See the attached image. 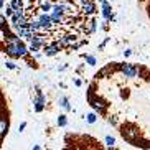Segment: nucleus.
<instances>
[{
    "instance_id": "f257e3e1",
    "label": "nucleus",
    "mask_w": 150,
    "mask_h": 150,
    "mask_svg": "<svg viewBox=\"0 0 150 150\" xmlns=\"http://www.w3.org/2000/svg\"><path fill=\"white\" fill-rule=\"evenodd\" d=\"M64 124H66V119H64V117H61V119H59V125H64Z\"/></svg>"
}]
</instances>
